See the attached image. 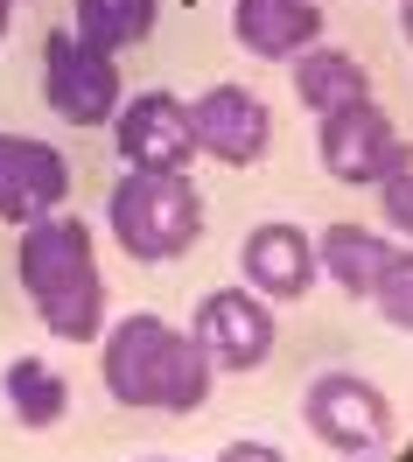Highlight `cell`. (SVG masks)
Masks as SVG:
<instances>
[{"mask_svg":"<svg viewBox=\"0 0 413 462\" xmlns=\"http://www.w3.org/2000/svg\"><path fill=\"white\" fill-rule=\"evenodd\" d=\"M372 189H379L385 231L413 238V141H407V134H399V147H392V162H385V175L372 182Z\"/></svg>","mask_w":413,"mask_h":462,"instance_id":"obj_18","label":"cell"},{"mask_svg":"<svg viewBox=\"0 0 413 462\" xmlns=\"http://www.w3.org/2000/svg\"><path fill=\"white\" fill-rule=\"evenodd\" d=\"M106 231L126 260L141 266H169L204 238V189L189 175H161V169H126L106 189Z\"/></svg>","mask_w":413,"mask_h":462,"instance_id":"obj_3","label":"cell"},{"mask_svg":"<svg viewBox=\"0 0 413 462\" xmlns=\"http://www.w3.org/2000/svg\"><path fill=\"white\" fill-rule=\"evenodd\" d=\"M70 203V162L35 134H7L0 126V225H35Z\"/></svg>","mask_w":413,"mask_h":462,"instance_id":"obj_10","label":"cell"},{"mask_svg":"<svg viewBox=\"0 0 413 462\" xmlns=\"http://www.w3.org/2000/svg\"><path fill=\"white\" fill-rule=\"evenodd\" d=\"M210 462H288V456H280L273 441H225V448H217Z\"/></svg>","mask_w":413,"mask_h":462,"instance_id":"obj_19","label":"cell"},{"mask_svg":"<svg viewBox=\"0 0 413 462\" xmlns=\"http://www.w3.org/2000/svg\"><path fill=\"white\" fill-rule=\"evenodd\" d=\"M288 78H295V98L308 106V119L372 98V70H364L351 50H329V42H308V50L288 63Z\"/></svg>","mask_w":413,"mask_h":462,"instance_id":"obj_14","label":"cell"},{"mask_svg":"<svg viewBox=\"0 0 413 462\" xmlns=\"http://www.w3.org/2000/svg\"><path fill=\"white\" fill-rule=\"evenodd\" d=\"M98 385L126 413H197L217 372L189 329L161 322L154 309H133V316L106 322V337H98Z\"/></svg>","mask_w":413,"mask_h":462,"instance_id":"obj_1","label":"cell"},{"mask_svg":"<svg viewBox=\"0 0 413 462\" xmlns=\"http://www.w3.org/2000/svg\"><path fill=\"white\" fill-rule=\"evenodd\" d=\"M344 462H392V448H372V456H344Z\"/></svg>","mask_w":413,"mask_h":462,"instance_id":"obj_21","label":"cell"},{"mask_svg":"<svg viewBox=\"0 0 413 462\" xmlns=\"http://www.w3.org/2000/svg\"><path fill=\"white\" fill-rule=\"evenodd\" d=\"M189 337H197V350L210 357V372H260L266 357H273V301H260V294L245 288H210L204 301H197V316H189Z\"/></svg>","mask_w":413,"mask_h":462,"instance_id":"obj_7","label":"cell"},{"mask_svg":"<svg viewBox=\"0 0 413 462\" xmlns=\"http://www.w3.org/2000/svg\"><path fill=\"white\" fill-rule=\"evenodd\" d=\"M133 462H176V456H133Z\"/></svg>","mask_w":413,"mask_h":462,"instance_id":"obj_23","label":"cell"},{"mask_svg":"<svg viewBox=\"0 0 413 462\" xmlns=\"http://www.w3.org/2000/svg\"><path fill=\"white\" fill-rule=\"evenodd\" d=\"M119 98H126L119 57L91 50L70 22L42 35V106H50L63 126H91V134H98V126H113Z\"/></svg>","mask_w":413,"mask_h":462,"instance_id":"obj_4","label":"cell"},{"mask_svg":"<svg viewBox=\"0 0 413 462\" xmlns=\"http://www.w3.org/2000/svg\"><path fill=\"white\" fill-rule=\"evenodd\" d=\"M238 273H245V288L260 294V301H301V294L316 288V238L288 217H266L238 238Z\"/></svg>","mask_w":413,"mask_h":462,"instance_id":"obj_11","label":"cell"},{"mask_svg":"<svg viewBox=\"0 0 413 462\" xmlns=\"http://www.w3.org/2000/svg\"><path fill=\"white\" fill-rule=\"evenodd\" d=\"M14 273H22V294H29V309L42 316L50 337H63V344H98L106 337V273H98L85 217L50 210V217L22 225Z\"/></svg>","mask_w":413,"mask_h":462,"instance_id":"obj_2","label":"cell"},{"mask_svg":"<svg viewBox=\"0 0 413 462\" xmlns=\"http://www.w3.org/2000/svg\"><path fill=\"white\" fill-rule=\"evenodd\" d=\"M0 400H7V420L14 428H57L63 413H70V378L57 365H42V357H7V372H0Z\"/></svg>","mask_w":413,"mask_h":462,"instance_id":"obj_15","label":"cell"},{"mask_svg":"<svg viewBox=\"0 0 413 462\" xmlns=\"http://www.w3.org/2000/svg\"><path fill=\"white\" fill-rule=\"evenodd\" d=\"M189 126H197V154L225 162V169H260L273 147V106L252 85H210L189 98Z\"/></svg>","mask_w":413,"mask_h":462,"instance_id":"obj_9","label":"cell"},{"mask_svg":"<svg viewBox=\"0 0 413 462\" xmlns=\"http://www.w3.org/2000/svg\"><path fill=\"white\" fill-rule=\"evenodd\" d=\"M113 147L126 169H161V175H189L197 169V126H189V98L176 91H133L113 113Z\"/></svg>","mask_w":413,"mask_h":462,"instance_id":"obj_6","label":"cell"},{"mask_svg":"<svg viewBox=\"0 0 413 462\" xmlns=\"http://www.w3.org/2000/svg\"><path fill=\"white\" fill-rule=\"evenodd\" d=\"M399 147V126L379 98H357V106H336V113L316 119V169L344 189H372Z\"/></svg>","mask_w":413,"mask_h":462,"instance_id":"obj_8","label":"cell"},{"mask_svg":"<svg viewBox=\"0 0 413 462\" xmlns=\"http://www.w3.org/2000/svg\"><path fill=\"white\" fill-rule=\"evenodd\" d=\"M364 301L379 309V322H385V329L413 337V238L385 253V266H379V281H372V294H364Z\"/></svg>","mask_w":413,"mask_h":462,"instance_id":"obj_17","label":"cell"},{"mask_svg":"<svg viewBox=\"0 0 413 462\" xmlns=\"http://www.w3.org/2000/svg\"><path fill=\"white\" fill-rule=\"evenodd\" d=\"M154 22H161V0H70V29L85 35L91 50H133V42H148Z\"/></svg>","mask_w":413,"mask_h":462,"instance_id":"obj_16","label":"cell"},{"mask_svg":"<svg viewBox=\"0 0 413 462\" xmlns=\"http://www.w3.org/2000/svg\"><path fill=\"white\" fill-rule=\"evenodd\" d=\"M399 35L413 42V0H399Z\"/></svg>","mask_w":413,"mask_h":462,"instance_id":"obj_20","label":"cell"},{"mask_svg":"<svg viewBox=\"0 0 413 462\" xmlns=\"http://www.w3.org/2000/svg\"><path fill=\"white\" fill-rule=\"evenodd\" d=\"M385 253H392V238H385L379 225L336 217V225H323V238H316V281H329L336 294L364 301L372 281H379V266H385Z\"/></svg>","mask_w":413,"mask_h":462,"instance_id":"obj_13","label":"cell"},{"mask_svg":"<svg viewBox=\"0 0 413 462\" xmlns=\"http://www.w3.org/2000/svg\"><path fill=\"white\" fill-rule=\"evenodd\" d=\"M7 22H14V0H0V35H7Z\"/></svg>","mask_w":413,"mask_h":462,"instance_id":"obj_22","label":"cell"},{"mask_svg":"<svg viewBox=\"0 0 413 462\" xmlns=\"http://www.w3.org/2000/svg\"><path fill=\"white\" fill-rule=\"evenodd\" d=\"M232 35L245 57L295 63L308 42H323V7L316 0H232Z\"/></svg>","mask_w":413,"mask_h":462,"instance_id":"obj_12","label":"cell"},{"mask_svg":"<svg viewBox=\"0 0 413 462\" xmlns=\"http://www.w3.org/2000/svg\"><path fill=\"white\" fill-rule=\"evenodd\" d=\"M301 420L336 456H372V448H392V434H399L392 400L364 372H316L301 393Z\"/></svg>","mask_w":413,"mask_h":462,"instance_id":"obj_5","label":"cell"}]
</instances>
